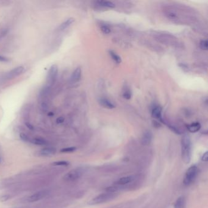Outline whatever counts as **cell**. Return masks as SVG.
<instances>
[{
  "instance_id": "6da1fadb",
  "label": "cell",
  "mask_w": 208,
  "mask_h": 208,
  "mask_svg": "<svg viewBox=\"0 0 208 208\" xmlns=\"http://www.w3.org/2000/svg\"><path fill=\"white\" fill-rule=\"evenodd\" d=\"M181 156L184 163L189 164L192 157V142L189 136L187 134L182 137L181 140Z\"/></svg>"
},
{
  "instance_id": "7a4b0ae2",
  "label": "cell",
  "mask_w": 208,
  "mask_h": 208,
  "mask_svg": "<svg viewBox=\"0 0 208 208\" xmlns=\"http://www.w3.org/2000/svg\"><path fill=\"white\" fill-rule=\"evenodd\" d=\"M116 197L114 193L112 192H108V193H103L98 196L94 197L93 199H92L88 202V204L90 205H96L99 204L100 203H103L107 202Z\"/></svg>"
},
{
  "instance_id": "3957f363",
  "label": "cell",
  "mask_w": 208,
  "mask_h": 208,
  "mask_svg": "<svg viewBox=\"0 0 208 208\" xmlns=\"http://www.w3.org/2000/svg\"><path fill=\"white\" fill-rule=\"evenodd\" d=\"M198 173V168L196 166H192L190 167L186 173L183 183L185 186H189L195 179Z\"/></svg>"
},
{
  "instance_id": "277c9868",
  "label": "cell",
  "mask_w": 208,
  "mask_h": 208,
  "mask_svg": "<svg viewBox=\"0 0 208 208\" xmlns=\"http://www.w3.org/2000/svg\"><path fill=\"white\" fill-rule=\"evenodd\" d=\"M58 74V67L56 64H53L50 68L47 76V82L50 85H53V83L56 81Z\"/></svg>"
},
{
  "instance_id": "5b68a950",
  "label": "cell",
  "mask_w": 208,
  "mask_h": 208,
  "mask_svg": "<svg viewBox=\"0 0 208 208\" xmlns=\"http://www.w3.org/2000/svg\"><path fill=\"white\" fill-rule=\"evenodd\" d=\"M82 174V170L79 169H73L68 172L64 176V179L67 181H73L79 179Z\"/></svg>"
},
{
  "instance_id": "8992f818",
  "label": "cell",
  "mask_w": 208,
  "mask_h": 208,
  "mask_svg": "<svg viewBox=\"0 0 208 208\" xmlns=\"http://www.w3.org/2000/svg\"><path fill=\"white\" fill-rule=\"evenodd\" d=\"M24 67L23 66H19L14 68L12 70L8 72L6 75V77L8 79H13L19 75H20L24 71Z\"/></svg>"
},
{
  "instance_id": "52a82bcc",
  "label": "cell",
  "mask_w": 208,
  "mask_h": 208,
  "mask_svg": "<svg viewBox=\"0 0 208 208\" xmlns=\"http://www.w3.org/2000/svg\"><path fill=\"white\" fill-rule=\"evenodd\" d=\"M48 194V191L47 190L40 191L39 192H37L31 196H30L28 198V201L29 202H36L40 200H42L44 197L47 196Z\"/></svg>"
},
{
  "instance_id": "ba28073f",
  "label": "cell",
  "mask_w": 208,
  "mask_h": 208,
  "mask_svg": "<svg viewBox=\"0 0 208 208\" xmlns=\"http://www.w3.org/2000/svg\"><path fill=\"white\" fill-rule=\"evenodd\" d=\"M134 180V176H124L119 179L117 181L115 182V184L117 185H119V186H123V185H125L132 182Z\"/></svg>"
},
{
  "instance_id": "9c48e42d",
  "label": "cell",
  "mask_w": 208,
  "mask_h": 208,
  "mask_svg": "<svg viewBox=\"0 0 208 208\" xmlns=\"http://www.w3.org/2000/svg\"><path fill=\"white\" fill-rule=\"evenodd\" d=\"M152 138H153L152 133L150 131H147L145 132L144 134H143V136L142 137V144L144 145H148L151 143Z\"/></svg>"
},
{
  "instance_id": "30bf717a",
  "label": "cell",
  "mask_w": 208,
  "mask_h": 208,
  "mask_svg": "<svg viewBox=\"0 0 208 208\" xmlns=\"http://www.w3.org/2000/svg\"><path fill=\"white\" fill-rule=\"evenodd\" d=\"M81 77V69L79 67H78L75 69V70L73 72L71 76V81L73 83L78 82Z\"/></svg>"
},
{
  "instance_id": "8fae6325",
  "label": "cell",
  "mask_w": 208,
  "mask_h": 208,
  "mask_svg": "<svg viewBox=\"0 0 208 208\" xmlns=\"http://www.w3.org/2000/svg\"><path fill=\"white\" fill-rule=\"evenodd\" d=\"M152 116L156 119H158L159 120H160L161 122L164 123V121L163 120V118H162V109L159 107H155L153 110H152Z\"/></svg>"
},
{
  "instance_id": "7c38bea8",
  "label": "cell",
  "mask_w": 208,
  "mask_h": 208,
  "mask_svg": "<svg viewBox=\"0 0 208 208\" xmlns=\"http://www.w3.org/2000/svg\"><path fill=\"white\" fill-rule=\"evenodd\" d=\"M74 21H75V19H74L73 18H70L67 19L65 21H64V23H62L61 25V26H60L59 28V30L62 31V30L65 29H66L67 28H68L69 26L71 25Z\"/></svg>"
},
{
  "instance_id": "4fadbf2b",
  "label": "cell",
  "mask_w": 208,
  "mask_h": 208,
  "mask_svg": "<svg viewBox=\"0 0 208 208\" xmlns=\"http://www.w3.org/2000/svg\"><path fill=\"white\" fill-rule=\"evenodd\" d=\"M201 128V125L198 122L193 123L188 126V129L191 132H196Z\"/></svg>"
},
{
  "instance_id": "5bb4252c",
  "label": "cell",
  "mask_w": 208,
  "mask_h": 208,
  "mask_svg": "<svg viewBox=\"0 0 208 208\" xmlns=\"http://www.w3.org/2000/svg\"><path fill=\"white\" fill-rule=\"evenodd\" d=\"M100 102V104L105 108L109 109L115 108V106L109 100L107 99H105V98L101 99Z\"/></svg>"
},
{
  "instance_id": "9a60e30c",
  "label": "cell",
  "mask_w": 208,
  "mask_h": 208,
  "mask_svg": "<svg viewBox=\"0 0 208 208\" xmlns=\"http://www.w3.org/2000/svg\"><path fill=\"white\" fill-rule=\"evenodd\" d=\"M56 153V149L52 147H47L43 148L40 151V153L43 155H50V154H54Z\"/></svg>"
},
{
  "instance_id": "2e32d148",
  "label": "cell",
  "mask_w": 208,
  "mask_h": 208,
  "mask_svg": "<svg viewBox=\"0 0 208 208\" xmlns=\"http://www.w3.org/2000/svg\"><path fill=\"white\" fill-rule=\"evenodd\" d=\"M31 142L34 144L37 145H47V142L43 138H35L34 139L31 141Z\"/></svg>"
},
{
  "instance_id": "e0dca14e",
  "label": "cell",
  "mask_w": 208,
  "mask_h": 208,
  "mask_svg": "<svg viewBox=\"0 0 208 208\" xmlns=\"http://www.w3.org/2000/svg\"><path fill=\"white\" fill-rule=\"evenodd\" d=\"M97 3L103 7H106V8H115V5L110 2L109 1H99L97 2Z\"/></svg>"
},
{
  "instance_id": "ac0fdd59",
  "label": "cell",
  "mask_w": 208,
  "mask_h": 208,
  "mask_svg": "<svg viewBox=\"0 0 208 208\" xmlns=\"http://www.w3.org/2000/svg\"><path fill=\"white\" fill-rule=\"evenodd\" d=\"M184 198L182 197H179L175 202L174 208H184Z\"/></svg>"
},
{
  "instance_id": "d6986e66",
  "label": "cell",
  "mask_w": 208,
  "mask_h": 208,
  "mask_svg": "<svg viewBox=\"0 0 208 208\" xmlns=\"http://www.w3.org/2000/svg\"><path fill=\"white\" fill-rule=\"evenodd\" d=\"M109 54H110V56H111V57L112 58V59L116 62L117 64H120L122 62V59H121V57L118 56L116 53H115L113 51H109Z\"/></svg>"
},
{
  "instance_id": "ffe728a7",
  "label": "cell",
  "mask_w": 208,
  "mask_h": 208,
  "mask_svg": "<svg viewBox=\"0 0 208 208\" xmlns=\"http://www.w3.org/2000/svg\"><path fill=\"white\" fill-rule=\"evenodd\" d=\"M200 47L202 50H207V47H208V42L206 40H201L200 43Z\"/></svg>"
},
{
  "instance_id": "44dd1931",
  "label": "cell",
  "mask_w": 208,
  "mask_h": 208,
  "mask_svg": "<svg viewBox=\"0 0 208 208\" xmlns=\"http://www.w3.org/2000/svg\"><path fill=\"white\" fill-rule=\"evenodd\" d=\"M20 137L22 141H23L25 142H28L30 141L28 136L26 134H25V133H23V132L20 133Z\"/></svg>"
},
{
  "instance_id": "7402d4cb",
  "label": "cell",
  "mask_w": 208,
  "mask_h": 208,
  "mask_svg": "<svg viewBox=\"0 0 208 208\" xmlns=\"http://www.w3.org/2000/svg\"><path fill=\"white\" fill-rule=\"evenodd\" d=\"M76 148L75 147H68V148H63L61 150V152L62 153H70V152H73L74 151L76 150Z\"/></svg>"
},
{
  "instance_id": "603a6c76",
  "label": "cell",
  "mask_w": 208,
  "mask_h": 208,
  "mask_svg": "<svg viewBox=\"0 0 208 208\" xmlns=\"http://www.w3.org/2000/svg\"><path fill=\"white\" fill-rule=\"evenodd\" d=\"M53 165L54 166H68L69 164V163L67 161H57V162H54V163H53Z\"/></svg>"
},
{
  "instance_id": "cb8c5ba5",
  "label": "cell",
  "mask_w": 208,
  "mask_h": 208,
  "mask_svg": "<svg viewBox=\"0 0 208 208\" xmlns=\"http://www.w3.org/2000/svg\"><path fill=\"white\" fill-rule=\"evenodd\" d=\"M123 97L126 99V100H129L131 98V92L129 90H125V92L123 93Z\"/></svg>"
},
{
  "instance_id": "d4e9b609",
  "label": "cell",
  "mask_w": 208,
  "mask_h": 208,
  "mask_svg": "<svg viewBox=\"0 0 208 208\" xmlns=\"http://www.w3.org/2000/svg\"><path fill=\"white\" fill-rule=\"evenodd\" d=\"M101 30L104 34H109L110 32V28L107 26H102L101 27Z\"/></svg>"
},
{
  "instance_id": "484cf974",
  "label": "cell",
  "mask_w": 208,
  "mask_h": 208,
  "mask_svg": "<svg viewBox=\"0 0 208 208\" xmlns=\"http://www.w3.org/2000/svg\"><path fill=\"white\" fill-rule=\"evenodd\" d=\"M10 198L9 195H3L2 196L0 197V201L2 202H5L6 201L8 200H9Z\"/></svg>"
},
{
  "instance_id": "4316f807",
  "label": "cell",
  "mask_w": 208,
  "mask_h": 208,
  "mask_svg": "<svg viewBox=\"0 0 208 208\" xmlns=\"http://www.w3.org/2000/svg\"><path fill=\"white\" fill-rule=\"evenodd\" d=\"M65 120V119L63 117H58L57 119H56V123L57 124H60V123H62Z\"/></svg>"
},
{
  "instance_id": "83f0119b",
  "label": "cell",
  "mask_w": 208,
  "mask_h": 208,
  "mask_svg": "<svg viewBox=\"0 0 208 208\" xmlns=\"http://www.w3.org/2000/svg\"><path fill=\"white\" fill-rule=\"evenodd\" d=\"M208 153L206 151V153H204L201 157V160L203 161H207L208 159Z\"/></svg>"
},
{
  "instance_id": "f1b7e54d",
  "label": "cell",
  "mask_w": 208,
  "mask_h": 208,
  "mask_svg": "<svg viewBox=\"0 0 208 208\" xmlns=\"http://www.w3.org/2000/svg\"><path fill=\"white\" fill-rule=\"evenodd\" d=\"M0 61L1 62H8L9 61V59L6 57L2 56L0 55Z\"/></svg>"
},
{
  "instance_id": "f546056e",
  "label": "cell",
  "mask_w": 208,
  "mask_h": 208,
  "mask_svg": "<svg viewBox=\"0 0 208 208\" xmlns=\"http://www.w3.org/2000/svg\"><path fill=\"white\" fill-rule=\"evenodd\" d=\"M169 128H170L173 132H175V133H176V134H180L179 131L176 128H175V127H173V126H170Z\"/></svg>"
},
{
  "instance_id": "4dcf8cb0",
  "label": "cell",
  "mask_w": 208,
  "mask_h": 208,
  "mask_svg": "<svg viewBox=\"0 0 208 208\" xmlns=\"http://www.w3.org/2000/svg\"><path fill=\"white\" fill-rule=\"evenodd\" d=\"M26 126L29 129H31V130H33L34 129V127L29 123H26Z\"/></svg>"
},
{
  "instance_id": "1f68e13d",
  "label": "cell",
  "mask_w": 208,
  "mask_h": 208,
  "mask_svg": "<svg viewBox=\"0 0 208 208\" xmlns=\"http://www.w3.org/2000/svg\"><path fill=\"white\" fill-rule=\"evenodd\" d=\"M2 163V158L0 157V163Z\"/></svg>"
}]
</instances>
